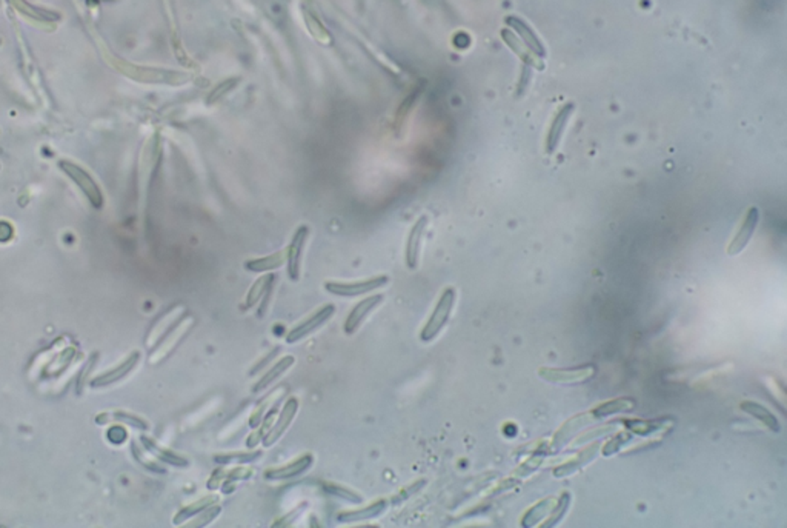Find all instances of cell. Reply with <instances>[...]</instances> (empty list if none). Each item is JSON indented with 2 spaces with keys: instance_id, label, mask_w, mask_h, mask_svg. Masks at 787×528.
I'll list each match as a JSON object with an SVG mask.
<instances>
[{
  "instance_id": "cell-20",
  "label": "cell",
  "mask_w": 787,
  "mask_h": 528,
  "mask_svg": "<svg viewBox=\"0 0 787 528\" xmlns=\"http://www.w3.org/2000/svg\"><path fill=\"white\" fill-rule=\"evenodd\" d=\"M294 362H295V357L291 356V355H289V356H285V357H282L280 361H279L277 364H274L273 367L269 368L263 376H261L260 381L252 386V393H260V391H263L265 389H268V386L271 385V384H274L275 381H277V379H279L282 375H285V373H286L291 367H293Z\"/></svg>"
},
{
  "instance_id": "cell-32",
  "label": "cell",
  "mask_w": 787,
  "mask_h": 528,
  "mask_svg": "<svg viewBox=\"0 0 787 528\" xmlns=\"http://www.w3.org/2000/svg\"><path fill=\"white\" fill-rule=\"evenodd\" d=\"M625 424L630 432L641 436L657 433L664 427V422L661 420H625Z\"/></svg>"
},
{
  "instance_id": "cell-37",
  "label": "cell",
  "mask_w": 787,
  "mask_h": 528,
  "mask_svg": "<svg viewBox=\"0 0 787 528\" xmlns=\"http://www.w3.org/2000/svg\"><path fill=\"white\" fill-rule=\"evenodd\" d=\"M132 454H134V457H136V461L140 463V466H144L146 470L154 471V473H162V475L165 473V468L157 466V463L150 461V459H145L144 453H141V450L136 445V442H132Z\"/></svg>"
},
{
  "instance_id": "cell-17",
  "label": "cell",
  "mask_w": 787,
  "mask_h": 528,
  "mask_svg": "<svg viewBox=\"0 0 787 528\" xmlns=\"http://www.w3.org/2000/svg\"><path fill=\"white\" fill-rule=\"evenodd\" d=\"M388 505H389V502L386 501V499H380V501L372 502L371 505H367V506H361V509H357V510L338 513L337 520H338V522H343V524H352V522H361V520L375 519V518H379L381 513L388 509Z\"/></svg>"
},
{
  "instance_id": "cell-26",
  "label": "cell",
  "mask_w": 787,
  "mask_h": 528,
  "mask_svg": "<svg viewBox=\"0 0 787 528\" xmlns=\"http://www.w3.org/2000/svg\"><path fill=\"white\" fill-rule=\"evenodd\" d=\"M635 400L630 399V398H623V399H616V400H611V402H606V404H601L597 408H594L592 411V418L594 419H603V418H607V416H612V414L616 413H621V411H630L635 408Z\"/></svg>"
},
{
  "instance_id": "cell-8",
  "label": "cell",
  "mask_w": 787,
  "mask_h": 528,
  "mask_svg": "<svg viewBox=\"0 0 787 528\" xmlns=\"http://www.w3.org/2000/svg\"><path fill=\"white\" fill-rule=\"evenodd\" d=\"M758 221H760V211H758L756 207H750L747 210L746 217H744L740 230L736 231V235L732 239V242H730L729 246H727V255L729 256L740 255V253L744 248H746V245L749 244V241L752 239V236L755 233Z\"/></svg>"
},
{
  "instance_id": "cell-2",
  "label": "cell",
  "mask_w": 787,
  "mask_h": 528,
  "mask_svg": "<svg viewBox=\"0 0 787 528\" xmlns=\"http://www.w3.org/2000/svg\"><path fill=\"white\" fill-rule=\"evenodd\" d=\"M59 168L74 182L77 188L89 201L91 205L94 208L103 207V194L101 191V187L97 185V182L91 178V174L87 170H83L80 165H77L71 160H59Z\"/></svg>"
},
{
  "instance_id": "cell-11",
  "label": "cell",
  "mask_w": 787,
  "mask_h": 528,
  "mask_svg": "<svg viewBox=\"0 0 787 528\" xmlns=\"http://www.w3.org/2000/svg\"><path fill=\"white\" fill-rule=\"evenodd\" d=\"M505 22L508 24V26L512 28V30L517 34H519L521 40L524 42V45H526V48L529 49L530 53L537 56V58H540V59L546 58V48L543 45V42L540 40V37H538L535 31L533 30V26L524 22V20L519 16H508L505 19Z\"/></svg>"
},
{
  "instance_id": "cell-3",
  "label": "cell",
  "mask_w": 787,
  "mask_h": 528,
  "mask_svg": "<svg viewBox=\"0 0 787 528\" xmlns=\"http://www.w3.org/2000/svg\"><path fill=\"white\" fill-rule=\"evenodd\" d=\"M388 282V276H377L366 280H357V282H332L331 280V282H325V290L338 296V298H357V296H363L385 287Z\"/></svg>"
},
{
  "instance_id": "cell-21",
  "label": "cell",
  "mask_w": 787,
  "mask_h": 528,
  "mask_svg": "<svg viewBox=\"0 0 787 528\" xmlns=\"http://www.w3.org/2000/svg\"><path fill=\"white\" fill-rule=\"evenodd\" d=\"M740 408L744 413H747V414H750V416H754L755 419L763 422V424L768 427L770 432L778 433L779 430H781V428H779L777 418L766 407L756 404V402H752V400H744V402H741Z\"/></svg>"
},
{
  "instance_id": "cell-18",
  "label": "cell",
  "mask_w": 787,
  "mask_h": 528,
  "mask_svg": "<svg viewBox=\"0 0 787 528\" xmlns=\"http://www.w3.org/2000/svg\"><path fill=\"white\" fill-rule=\"evenodd\" d=\"M108 422H116V424H125V425H130L132 428H137L140 432H146L150 425H148V422L145 419H141L136 414H131V413H126V411H105L101 413L96 416V424L98 425H103V424H108Z\"/></svg>"
},
{
  "instance_id": "cell-7",
  "label": "cell",
  "mask_w": 787,
  "mask_h": 528,
  "mask_svg": "<svg viewBox=\"0 0 787 528\" xmlns=\"http://www.w3.org/2000/svg\"><path fill=\"white\" fill-rule=\"evenodd\" d=\"M538 375L543 377L544 381L549 382H558V384H577L585 382L595 375V368L592 365H585L580 368H540Z\"/></svg>"
},
{
  "instance_id": "cell-19",
  "label": "cell",
  "mask_w": 787,
  "mask_h": 528,
  "mask_svg": "<svg viewBox=\"0 0 787 528\" xmlns=\"http://www.w3.org/2000/svg\"><path fill=\"white\" fill-rule=\"evenodd\" d=\"M501 39L505 40V44L512 49V51L519 56V58L523 60L524 65L528 67H534L537 69H544V63L540 60V58H537L533 53L529 51L528 48H524L521 45V42L517 39L515 34L510 31V30H501Z\"/></svg>"
},
{
  "instance_id": "cell-28",
  "label": "cell",
  "mask_w": 787,
  "mask_h": 528,
  "mask_svg": "<svg viewBox=\"0 0 787 528\" xmlns=\"http://www.w3.org/2000/svg\"><path fill=\"white\" fill-rule=\"evenodd\" d=\"M263 456V452L255 450V452H232L225 454H216L214 462L220 463V466H228V463H237V466H243V463H251L259 461Z\"/></svg>"
},
{
  "instance_id": "cell-38",
  "label": "cell",
  "mask_w": 787,
  "mask_h": 528,
  "mask_svg": "<svg viewBox=\"0 0 787 528\" xmlns=\"http://www.w3.org/2000/svg\"><path fill=\"white\" fill-rule=\"evenodd\" d=\"M236 83H237V80H232V82H231V80H230V82H228V80H226V82L220 83V85H218L217 88H214V91H212L211 96L208 97V102H209V103H212V102H214V101H217V99H218V97H220V96H223V94L228 93V91H230V90H231L232 87H236Z\"/></svg>"
},
{
  "instance_id": "cell-1",
  "label": "cell",
  "mask_w": 787,
  "mask_h": 528,
  "mask_svg": "<svg viewBox=\"0 0 787 528\" xmlns=\"http://www.w3.org/2000/svg\"><path fill=\"white\" fill-rule=\"evenodd\" d=\"M453 304H456V290H453L452 287H449L442 293L434 312H432L428 322L424 323V327L420 332V339L423 342L434 341L435 337L440 334V332L446 327V323H448L451 318Z\"/></svg>"
},
{
  "instance_id": "cell-9",
  "label": "cell",
  "mask_w": 787,
  "mask_h": 528,
  "mask_svg": "<svg viewBox=\"0 0 787 528\" xmlns=\"http://www.w3.org/2000/svg\"><path fill=\"white\" fill-rule=\"evenodd\" d=\"M573 110H576V103L567 102L557 111V114L554 116V119H552V124H551L549 131H548V137H546V146H544L546 153H548V154H554L557 151L560 142H562L566 125H567V122H569Z\"/></svg>"
},
{
  "instance_id": "cell-30",
  "label": "cell",
  "mask_w": 787,
  "mask_h": 528,
  "mask_svg": "<svg viewBox=\"0 0 787 528\" xmlns=\"http://www.w3.org/2000/svg\"><path fill=\"white\" fill-rule=\"evenodd\" d=\"M254 476V471L251 468H243V467H236L230 471H226V476L225 479L220 485V490L223 495H230L234 490H236V485L242 481H248L250 477Z\"/></svg>"
},
{
  "instance_id": "cell-42",
  "label": "cell",
  "mask_w": 787,
  "mask_h": 528,
  "mask_svg": "<svg viewBox=\"0 0 787 528\" xmlns=\"http://www.w3.org/2000/svg\"><path fill=\"white\" fill-rule=\"evenodd\" d=\"M14 236V228L10 222L0 221V242H8Z\"/></svg>"
},
{
  "instance_id": "cell-36",
  "label": "cell",
  "mask_w": 787,
  "mask_h": 528,
  "mask_svg": "<svg viewBox=\"0 0 787 528\" xmlns=\"http://www.w3.org/2000/svg\"><path fill=\"white\" fill-rule=\"evenodd\" d=\"M274 394H275V393L269 394V396H268L266 399L260 400V402L257 404V407H255V410H254V413L251 414V418H250V427H251V428H257V427L261 424V420H263L265 413L268 411V407L271 405V402L274 400Z\"/></svg>"
},
{
  "instance_id": "cell-14",
  "label": "cell",
  "mask_w": 787,
  "mask_h": 528,
  "mask_svg": "<svg viewBox=\"0 0 787 528\" xmlns=\"http://www.w3.org/2000/svg\"><path fill=\"white\" fill-rule=\"evenodd\" d=\"M139 361H140V353L139 351H134V353L128 356L122 364H119L116 368L105 371L103 375L94 377L93 381H91V386H93V389H101V386H108L122 381L123 377H126L134 368H136Z\"/></svg>"
},
{
  "instance_id": "cell-23",
  "label": "cell",
  "mask_w": 787,
  "mask_h": 528,
  "mask_svg": "<svg viewBox=\"0 0 787 528\" xmlns=\"http://www.w3.org/2000/svg\"><path fill=\"white\" fill-rule=\"evenodd\" d=\"M275 282V274H266L260 279L255 280V284L251 287L250 293L246 296V308H252L257 305V302L268 298L273 291V287Z\"/></svg>"
},
{
  "instance_id": "cell-22",
  "label": "cell",
  "mask_w": 787,
  "mask_h": 528,
  "mask_svg": "<svg viewBox=\"0 0 787 528\" xmlns=\"http://www.w3.org/2000/svg\"><path fill=\"white\" fill-rule=\"evenodd\" d=\"M283 264H285V251H279V253H274V255H269L266 257L246 260L245 269L248 271H252V273H266V271H273V270L280 269Z\"/></svg>"
},
{
  "instance_id": "cell-29",
  "label": "cell",
  "mask_w": 787,
  "mask_h": 528,
  "mask_svg": "<svg viewBox=\"0 0 787 528\" xmlns=\"http://www.w3.org/2000/svg\"><path fill=\"white\" fill-rule=\"evenodd\" d=\"M554 504H555V501H554V499H552V497H548V499H544V501L538 502L535 506H533V509H530V510L526 513V515H524V518H523V520H521V525H523L524 528H529V527L537 525L538 522H540L542 519H544L546 516H548V513H549L552 509H554Z\"/></svg>"
},
{
  "instance_id": "cell-39",
  "label": "cell",
  "mask_w": 787,
  "mask_h": 528,
  "mask_svg": "<svg viewBox=\"0 0 787 528\" xmlns=\"http://www.w3.org/2000/svg\"><path fill=\"white\" fill-rule=\"evenodd\" d=\"M225 476H226V471H225V470H222V468L216 470L214 473H212V476L209 477L208 484H207L208 490L216 491V490L220 488V485H222V482H223V479H225Z\"/></svg>"
},
{
  "instance_id": "cell-13",
  "label": "cell",
  "mask_w": 787,
  "mask_h": 528,
  "mask_svg": "<svg viewBox=\"0 0 787 528\" xmlns=\"http://www.w3.org/2000/svg\"><path fill=\"white\" fill-rule=\"evenodd\" d=\"M426 227H428V216H420L415 221V223L413 225V228H410V231H409V236H408V241H406V251H405L406 265H408L409 270L417 269L418 257H420L422 241H423L424 231H426Z\"/></svg>"
},
{
  "instance_id": "cell-41",
  "label": "cell",
  "mask_w": 787,
  "mask_h": 528,
  "mask_svg": "<svg viewBox=\"0 0 787 528\" xmlns=\"http://www.w3.org/2000/svg\"><path fill=\"white\" fill-rule=\"evenodd\" d=\"M529 82H530V67L524 65L523 71H521L520 82H519V94H515L517 97H520L521 94L526 93V90L529 87Z\"/></svg>"
},
{
  "instance_id": "cell-40",
  "label": "cell",
  "mask_w": 787,
  "mask_h": 528,
  "mask_svg": "<svg viewBox=\"0 0 787 528\" xmlns=\"http://www.w3.org/2000/svg\"><path fill=\"white\" fill-rule=\"evenodd\" d=\"M106 436H108V441H110V442H112V443H116V445H119V443H122V442L126 439V432L123 430L122 427L116 425V427H112L111 430H108V434H106Z\"/></svg>"
},
{
  "instance_id": "cell-27",
  "label": "cell",
  "mask_w": 787,
  "mask_h": 528,
  "mask_svg": "<svg viewBox=\"0 0 787 528\" xmlns=\"http://www.w3.org/2000/svg\"><path fill=\"white\" fill-rule=\"evenodd\" d=\"M598 448H600L598 443H595V445H592L591 448L585 450L583 453H581L580 456H577V459H573V461H571V462L564 463V466L558 467V468L554 471V476L563 477V476H569V475H572V473H576L577 470H580L581 467H585L587 462H591V461L594 459L595 454H597V452H598Z\"/></svg>"
},
{
  "instance_id": "cell-25",
  "label": "cell",
  "mask_w": 787,
  "mask_h": 528,
  "mask_svg": "<svg viewBox=\"0 0 787 528\" xmlns=\"http://www.w3.org/2000/svg\"><path fill=\"white\" fill-rule=\"evenodd\" d=\"M591 418H592V414H581V416H578L576 419H571L566 425H563L562 430H560L554 438V445H555L554 450H555V452H558V450L562 448L564 443L569 442L572 439V436L576 434L581 427L589 424Z\"/></svg>"
},
{
  "instance_id": "cell-5",
  "label": "cell",
  "mask_w": 787,
  "mask_h": 528,
  "mask_svg": "<svg viewBox=\"0 0 787 528\" xmlns=\"http://www.w3.org/2000/svg\"><path fill=\"white\" fill-rule=\"evenodd\" d=\"M308 235H309V228L306 227V225H302V227L297 228L293 239H291L286 251H285L286 271H288V278L291 280H299L300 279L302 255H303L304 244H306Z\"/></svg>"
},
{
  "instance_id": "cell-12",
  "label": "cell",
  "mask_w": 787,
  "mask_h": 528,
  "mask_svg": "<svg viewBox=\"0 0 787 528\" xmlns=\"http://www.w3.org/2000/svg\"><path fill=\"white\" fill-rule=\"evenodd\" d=\"M314 463V456L311 453L306 454H302L297 457L295 461H293L288 466H283L279 468H269L265 471V479L268 481H288V479H293V477H297L303 475L304 471H308L311 467H313Z\"/></svg>"
},
{
  "instance_id": "cell-4",
  "label": "cell",
  "mask_w": 787,
  "mask_h": 528,
  "mask_svg": "<svg viewBox=\"0 0 787 528\" xmlns=\"http://www.w3.org/2000/svg\"><path fill=\"white\" fill-rule=\"evenodd\" d=\"M334 313H336L334 304L323 305L320 309H317L313 316H309L306 321H303L302 323H299V325L291 330L285 337L286 343H295L304 339V337H308L309 334H313L318 328L323 327L325 323L334 316Z\"/></svg>"
},
{
  "instance_id": "cell-24",
  "label": "cell",
  "mask_w": 787,
  "mask_h": 528,
  "mask_svg": "<svg viewBox=\"0 0 787 528\" xmlns=\"http://www.w3.org/2000/svg\"><path fill=\"white\" fill-rule=\"evenodd\" d=\"M217 502V496L216 495H209L203 499H198V501L189 504L187 506H183L179 511L175 513V516L173 519V524L174 525H182L183 522H187L188 519H193L196 518L198 513L203 511L205 509H208L209 505L216 504Z\"/></svg>"
},
{
  "instance_id": "cell-34",
  "label": "cell",
  "mask_w": 787,
  "mask_h": 528,
  "mask_svg": "<svg viewBox=\"0 0 787 528\" xmlns=\"http://www.w3.org/2000/svg\"><path fill=\"white\" fill-rule=\"evenodd\" d=\"M424 485H426V479H420V481H415V482H413V484H409L408 487L400 490L399 493H397L395 496H392L391 501H389V504L394 505V506L403 504L405 501H408V499H409L410 496L417 495V493L420 491V490L424 487Z\"/></svg>"
},
{
  "instance_id": "cell-10",
  "label": "cell",
  "mask_w": 787,
  "mask_h": 528,
  "mask_svg": "<svg viewBox=\"0 0 787 528\" xmlns=\"http://www.w3.org/2000/svg\"><path fill=\"white\" fill-rule=\"evenodd\" d=\"M383 299H385V296L383 294H375V296H370V298H366L363 300H360L358 304L352 308V312L347 314V318L345 321V333L347 336H351L357 332L360 328L361 323L365 322V319L370 316L375 308H377Z\"/></svg>"
},
{
  "instance_id": "cell-16",
  "label": "cell",
  "mask_w": 787,
  "mask_h": 528,
  "mask_svg": "<svg viewBox=\"0 0 787 528\" xmlns=\"http://www.w3.org/2000/svg\"><path fill=\"white\" fill-rule=\"evenodd\" d=\"M191 323H193V319H191V318L183 319V321H180L179 323H177V325H175L174 328L169 330V332L162 337V341L159 342L157 348H155V350L153 351L151 362L160 361V359L165 357V356L169 353V351H171L173 348H175V345L179 343L180 337L185 336V334L188 333Z\"/></svg>"
},
{
  "instance_id": "cell-33",
  "label": "cell",
  "mask_w": 787,
  "mask_h": 528,
  "mask_svg": "<svg viewBox=\"0 0 787 528\" xmlns=\"http://www.w3.org/2000/svg\"><path fill=\"white\" fill-rule=\"evenodd\" d=\"M220 513H222V506L218 505L217 502L212 504V505L208 506V509H205L203 511L198 513L197 519L194 520V522H191L189 527H197V528L207 527V525H209V524L212 522V520L217 519L218 515H220Z\"/></svg>"
},
{
  "instance_id": "cell-6",
  "label": "cell",
  "mask_w": 787,
  "mask_h": 528,
  "mask_svg": "<svg viewBox=\"0 0 787 528\" xmlns=\"http://www.w3.org/2000/svg\"><path fill=\"white\" fill-rule=\"evenodd\" d=\"M299 399L297 398H289L285 405H283L282 411L277 418V422L271 427V430L266 433V436L263 439H261V443H263L265 447H273L275 442H277L283 434L286 433V430L289 428V425L293 424V420L295 418L297 411H299Z\"/></svg>"
},
{
  "instance_id": "cell-31",
  "label": "cell",
  "mask_w": 787,
  "mask_h": 528,
  "mask_svg": "<svg viewBox=\"0 0 787 528\" xmlns=\"http://www.w3.org/2000/svg\"><path fill=\"white\" fill-rule=\"evenodd\" d=\"M323 488H325L326 493H329L331 496L343 499V501H346V502H351V504H356V505L363 502V497H361V495H358L357 491H354L351 488L343 487V485L326 482V484H323Z\"/></svg>"
},
{
  "instance_id": "cell-35",
  "label": "cell",
  "mask_w": 787,
  "mask_h": 528,
  "mask_svg": "<svg viewBox=\"0 0 787 528\" xmlns=\"http://www.w3.org/2000/svg\"><path fill=\"white\" fill-rule=\"evenodd\" d=\"M569 502H571L569 493H563V496L560 497V501H558L557 506H554V511H552L551 519L546 520V522H544V527L555 525V524L558 522V520L564 516V513L567 511V506H569Z\"/></svg>"
},
{
  "instance_id": "cell-43",
  "label": "cell",
  "mask_w": 787,
  "mask_h": 528,
  "mask_svg": "<svg viewBox=\"0 0 787 528\" xmlns=\"http://www.w3.org/2000/svg\"><path fill=\"white\" fill-rule=\"evenodd\" d=\"M300 510H302V505H300V506H299V509H295V510H294V511H293V513H291V518H293V516H294V515H297V513H299V511H300ZM288 518H289V516H286V518H283V520H280V522H275V524H274V527H280V525H282V524H283V525H285V524H286V522H285V520H286V519H288Z\"/></svg>"
},
{
  "instance_id": "cell-15",
  "label": "cell",
  "mask_w": 787,
  "mask_h": 528,
  "mask_svg": "<svg viewBox=\"0 0 787 528\" xmlns=\"http://www.w3.org/2000/svg\"><path fill=\"white\" fill-rule=\"evenodd\" d=\"M140 442H141V445H144L146 452L153 454L155 459L165 462V463H168V466L175 467V468L189 467V461L187 459V457H183L182 454L173 452V450L159 445L157 442H155L151 438H148V436H145V434L140 436Z\"/></svg>"
}]
</instances>
